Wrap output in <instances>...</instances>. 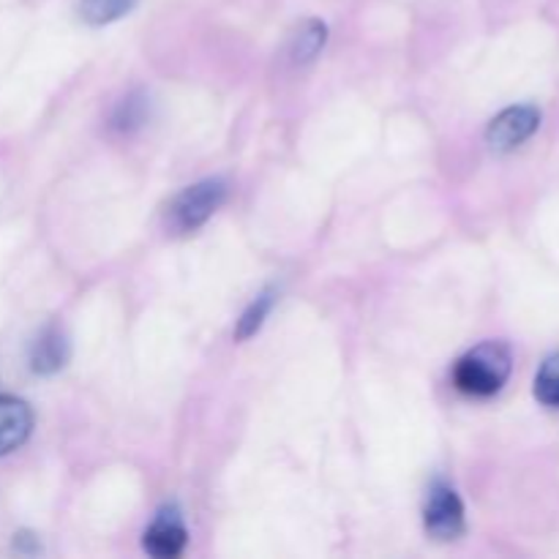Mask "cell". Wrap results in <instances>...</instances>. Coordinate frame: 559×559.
<instances>
[{"instance_id":"cell-1","label":"cell","mask_w":559,"mask_h":559,"mask_svg":"<svg viewBox=\"0 0 559 559\" xmlns=\"http://www.w3.org/2000/svg\"><path fill=\"white\" fill-rule=\"evenodd\" d=\"M511 377V353L506 344L486 342L464 355L453 369V385L467 396H495Z\"/></svg>"},{"instance_id":"cell-12","label":"cell","mask_w":559,"mask_h":559,"mask_svg":"<svg viewBox=\"0 0 559 559\" xmlns=\"http://www.w3.org/2000/svg\"><path fill=\"white\" fill-rule=\"evenodd\" d=\"M535 399L546 407L559 409V353L544 360L535 377Z\"/></svg>"},{"instance_id":"cell-7","label":"cell","mask_w":559,"mask_h":559,"mask_svg":"<svg viewBox=\"0 0 559 559\" xmlns=\"http://www.w3.org/2000/svg\"><path fill=\"white\" fill-rule=\"evenodd\" d=\"M69 364V338L60 328H47L44 333H38V338L31 347V369L36 374H58L63 366Z\"/></svg>"},{"instance_id":"cell-5","label":"cell","mask_w":559,"mask_h":559,"mask_svg":"<svg viewBox=\"0 0 559 559\" xmlns=\"http://www.w3.org/2000/svg\"><path fill=\"white\" fill-rule=\"evenodd\" d=\"M145 551L151 557L158 559H173L186 549V527L180 522L178 511H164L156 522L151 524V530L145 533Z\"/></svg>"},{"instance_id":"cell-11","label":"cell","mask_w":559,"mask_h":559,"mask_svg":"<svg viewBox=\"0 0 559 559\" xmlns=\"http://www.w3.org/2000/svg\"><path fill=\"white\" fill-rule=\"evenodd\" d=\"M273 293H262L260 298L251 300L249 309L243 311V317L238 320V328H235V342H246V338L257 336V331L262 328V322L267 320L273 309Z\"/></svg>"},{"instance_id":"cell-9","label":"cell","mask_w":559,"mask_h":559,"mask_svg":"<svg viewBox=\"0 0 559 559\" xmlns=\"http://www.w3.org/2000/svg\"><path fill=\"white\" fill-rule=\"evenodd\" d=\"M136 5V0H80V14L87 25H109Z\"/></svg>"},{"instance_id":"cell-2","label":"cell","mask_w":559,"mask_h":559,"mask_svg":"<svg viewBox=\"0 0 559 559\" xmlns=\"http://www.w3.org/2000/svg\"><path fill=\"white\" fill-rule=\"evenodd\" d=\"M224 197H227V189L222 180H202V183L189 186L169 205V224L178 233H194L224 205Z\"/></svg>"},{"instance_id":"cell-8","label":"cell","mask_w":559,"mask_h":559,"mask_svg":"<svg viewBox=\"0 0 559 559\" xmlns=\"http://www.w3.org/2000/svg\"><path fill=\"white\" fill-rule=\"evenodd\" d=\"M328 41V27L325 22L320 20H306L304 25L295 31L293 36V60L295 63H309V60H314L317 55H320V49L325 47Z\"/></svg>"},{"instance_id":"cell-3","label":"cell","mask_w":559,"mask_h":559,"mask_svg":"<svg viewBox=\"0 0 559 559\" xmlns=\"http://www.w3.org/2000/svg\"><path fill=\"white\" fill-rule=\"evenodd\" d=\"M426 530L437 540H456L464 533V506L451 486H431L426 500Z\"/></svg>"},{"instance_id":"cell-6","label":"cell","mask_w":559,"mask_h":559,"mask_svg":"<svg viewBox=\"0 0 559 559\" xmlns=\"http://www.w3.org/2000/svg\"><path fill=\"white\" fill-rule=\"evenodd\" d=\"M33 429V413L22 399L0 396V456L16 451Z\"/></svg>"},{"instance_id":"cell-10","label":"cell","mask_w":559,"mask_h":559,"mask_svg":"<svg viewBox=\"0 0 559 559\" xmlns=\"http://www.w3.org/2000/svg\"><path fill=\"white\" fill-rule=\"evenodd\" d=\"M147 120V96L145 93H131L123 102L118 104V109L112 112V129L120 134H131V131L140 129Z\"/></svg>"},{"instance_id":"cell-4","label":"cell","mask_w":559,"mask_h":559,"mask_svg":"<svg viewBox=\"0 0 559 559\" xmlns=\"http://www.w3.org/2000/svg\"><path fill=\"white\" fill-rule=\"evenodd\" d=\"M540 126V112L527 104H519V107L506 109V112L497 115L495 120L486 129V142H489L495 151H513L522 142H527L530 136L538 131Z\"/></svg>"}]
</instances>
